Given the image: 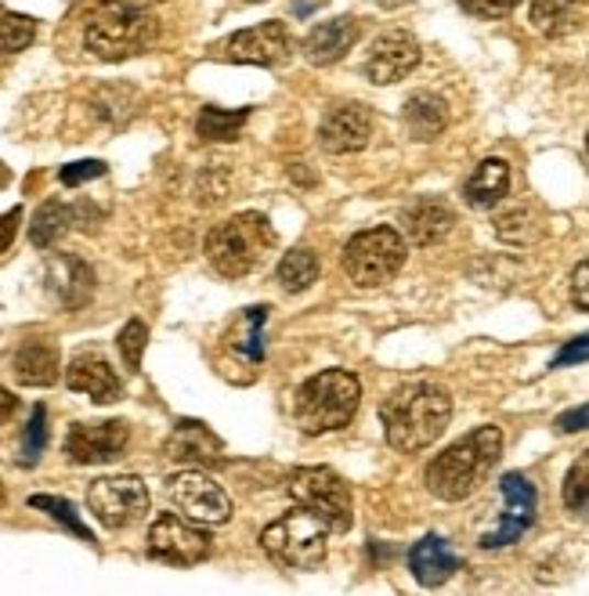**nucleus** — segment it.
I'll use <instances>...</instances> for the list:
<instances>
[{
	"label": "nucleus",
	"instance_id": "obj_1",
	"mask_svg": "<svg viewBox=\"0 0 589 596\" xmlns=\"http://www.w3.org/2000/svg\"><path fill=\"white\" fill-rule=\"evenodd\" d=\"M387 445L398 452H423L445 434L453 397L434 383H405L380 405Z\"/></svg>",
	"mask_w": 589,
	"mask_h": 596
},
{
	"label": "nucleus",
	"instance_id": "obj_2",
	"mask_svg": "<svg viewBox=\"0 0 589 596\" xmlns=\"http://www.w3.org/2000/svg\"><path fill=\"white\" fill-rule=\"evenodd\" d=\"M503 456V430L478 427L467 438H459L453 449L434 456L427 466V488L442 503H459L481 488V481L492 474V466Z\"/></svg>",
	"mask_w": 589,
	"mask_h": 596
},
{
	"label": "nucleus",
	"instance_id": "obj_3",
	"mask_svg": "<svg viewBox=\"0 0 589 596\" xmlns=\"http://www.w3.org/2000/svg\"><path fill=\"white\" fill-rule=\"evenodd\" d=\"M156 19L148 15L142 4L131 0H105L102 8L87 19L84 44L87 52L105 58V61H123L131 55H142L156 44Z\"/></svg>",
	"mask_w": 589,
	"mask_h": 596
},
{
	"label": "nucleus",
	"instance_id": "obj_4",
	"mask_svg": "<svg viewBox=\"0 0 589 596\" xmlns=\"http://www.w3.org/2000/svg\"><path fill=\"white\" fill-rule=\"evenodd\" d=\"M358 397H362V387L351 372L325 369L319 376H311L308 383H300V391L293 397L297 427L311 434V438H315V434L341 430L355 419Z\"/></svg>",
	"mask_w": 589,
	"mask_h": 596
},
{
	"label": "nucleus",
	"instance_id": "obj_5",
	"mask_svg": "<svg viewBox=\"0 0 589 596\" xmlns=\"http://www.w3.org/2000/svg\"><path fill=\"white\" fill-rule=\"evenodd\" d=\"M275 246V232L265 214H235L207 235V260L224 279L249 275Z\"/></svg>",
	"mask_w": 589,
	"mask_h": 596
},
{
	"label": "nucleus",
	"instance_id": "obj_6",
	"mask_svg": "<svg viewBox=\"0 0 589 596\" xmlns=\"http://www.w3.org/2000/svg\"><path fill=\"white\" fill-rule=\"evenodd\" d=\"M330 525L322 517H315L308 506H297L286 517L271 520L260 531V550L268 553L271 564H279L286 571H311L325 561V546H330Z\"/></svg>",
	"mask_w": 589,
	"mask_h": 596
},
{
	"label": "nucleus",
	"instance_id": "obj_7",
	"mask_svg": "<svg viewBox=\"0 0 589 596\" xmlns=\"http://www.w3.org/2000/svg\"><path fill=\"white\" fill-rule=\"evenodd\" d=\"M405 265V239L394 228H366L344 246V271L347 279L362 285V290H376V285L391 282Z\"/></svg>",
	"mask_w": 589,
	"mask_h": 596
},
{
	"label": "nucleus",
	"instance_id": "obj_8",
	"mask_svg": "<svg viewBox=\"0 0 589 596\" xmlns=\"http://www.w3.org/2000/svg\"><path fill=\"white\" fill-rule=\"evenodd\" d=\"M286 495L297 506H308L311 514L322 517L330 531L351 528V488L344 477L330 466H304L286 477Z\"/></svg>",
	"mask_w": 589,
	"mask_h": 596
},
{
	"label": "nucleus",
	"instance_id": "obj_9",
	"mask_svg": "<svg viewBox=\"0 0 589 596\" xmlns=\"http://www.w3.org/2000/svg\"><path fill=\"white\" fill-rule=\"evenodd\" d=\"M167 495L178 510L196 525H224L232 517V499L221 484L203 470H181L167 477Z\"/></svg>",
	"mask_w": 589,
	"mask_h": 596
},
{
	"label": "nucleus",
	"instance_id": "obj_10",
	"mask_svg": "<svg viewBox=\"0 0 589 596\" xmlns=\"http://www.w3.org/2000/svg\"><path fill=\"white\" fill-rule=\"evenodd\" d=\"M87 506H91V514L102 520L105 528L120 531L148 514V488L142 477H131V474L102 477L87 488Z\"/></svg>",
	"mask_w": 589,
	"mask_h": 596
},
{
	"label": "nucleus",
	"instance_id": "obj_11",
	"mask_svg": "<svg viewBox=\"0 0 589 596\" xmlns=\"http://www.w3.org/2000/svg\"><path fill=\"white\" fill-rule=\"evenodd\" d=\"M148 553L163 564L192 567L210 556V536L185 514H163L148 528Z\"/></svg>",
	"mask_w": 589,
	"mask_h": 596
},
{
	"label": "nucleus",
	"instance_id": "obj_12",
	"mask_svg": "<svg viewBox=\"0 0 589 596\" xmlns=\"http://www.w3.org/2000/svg\"><path fill=\"white\" fill-rule=\"evenodd\" d=\"M214 52L224 61H240V66H282L290 58V33L279 22H260L254 30L232 33Z\"/></svg>",
	"mask_w": 589,
	"mask_h": 596
},
{
	"label": "nucleus",
	"instance_id": "obj_13",
	"mask_svg": "<svg viewBox=\"0 0 589 596\" xmlns=\"http://www.w3.org/2000/svg\"><path fill=\"white\" fill-rule=\"evenodd\" d=\"M499 492H503V517H499V525L488 536H481L485 550H503V546L521 542V536L535 520V484L529 477L507 474L499 481Z\"/></svg>",
	"mask_w": 589,
	"mask_h": 596
},
{
	"label": "nucleus",
	"instance_id": "obj_14",
	"mask_svg": "<svg viewBox=\"0 0 589 596\" xmlns=\"http://www.w3.org/2000/svg\"><path fill=\"white\" fill-rule=\"evenodd\" d=\"M420 66V44H416V36L405 33V30H387L380 33L373 41L369 47V55H366V77L373 83H398V80H405L412 69Z\"/></svg>",
	"mask_w": 589,
	"mask_h": 596
},
{
	"label": "nucleus",
	"instance_id": "obj_15",
	"mask_svg": "<svg viewBox=\"0 0 589 596\" xmlns=\"http://www.w3.org/2000/svg\"><path fill=\"white\" fill-rule=\"evenodd\" d=\"M131 430L123 419H105V424H73L66 434V456L69 463L91 466V463H109L120 459V452L127 449Z\"/></svg>",
	"mask_w": 589,
	"mask_h": 596
},
{
	"label": "nucleus",
	"instance_id": "obj_16",
	"mask_svg": "<svg viewBox=\"0 0 589 596\" xmlns=\"http://www.w3.org/2000/svg\"><path fill=\"white\" fill-rule=\"evenodd\" d=\"M373 138V116L366 105L347 102V105H333L330 113L322 116L319 127V142L325 153L333 156H347V153H362Z\"/></svg>",
	"mask_w": 589,
	"mask_h": 596
},
{
	"label": "nucleus",
	"instance_id": "obj_17",
	"mask_svg": "<svg viewBox=\"0 0 589 596\" xmlns=\"http://www.w3.org/2000/svg\"><path fill=\"white\" fill-rule=\"evenodd\" d=\"M44 282H47V293H52L62 307H69V312L84 307L95 293V271L80 257H52Z\"/></svg>",
	"mask_w": 589,
	"mask_h": 596
},
{
	"label": "nucleus",
	"instance_id": "obj_18",
	"mask_svg": "<svg viewBox=\"0 0 589 596\" xmlns=\"http://www.w3.org/2000/svg\"><path fill=\"white\" fill-rule=\"evenodd\" d=\"M66 383H69V391L87 394L98 405L120 402V394H123V383L116 376V369H112L105 358H98V355L73 358L69 369H66Z\"/></svg>",
	"mask_w": 589,
	"mask_h": 596
},
{
	"label": "nucleus",
	"instance_id": "obj_19",
	"mask_svg": "<svg viewBox=\"0 0 589 596\" xmlns=\"http://www.w3.org/2000/svg\"><path fill=\"white\" fill-rule=\"evenodd\" d=\"M402 228L416 246H434L442 243L448 232L456 228V214L445 199H416L402 210Z\"/></svg>",
	"mask_w": 589,
	"mask_h": 596
},
{
	"label": "nucleus",
	"instance_id": "obj_20",
	"mask_svg": "<svg viewBox=\"0 0 589 596\" xmlns=\"http://www.w3.org/2000/svg\"><path fill=\"white\" fill-rule=\"evenodd\" d=\"M409 567H412V575H416L420 586L434 589V586H445V582L456 575L459 556L442 536H423L409 550Z\"/></svg>",
	"mask_w": 589,
	"mask_h": 596
},
{
	"label": "nucleus",
	"instance_id": "obj_21",
	"mask_svg": "<svg viewBox=\"0 0 589 596\" xmlns=\"http://www.w3.org/2000/svg\"><path fill=\"white\" fill-rule=\"evenodd\" d=\"M358 41V22L355 19H333V22H319L315 30L308 33L304 41V55L311 66H333L341 61Z\"/></svg>",
	"mask_w": 589,
	"mask_h": 596
},
{
	"label": "nucleus",
	"instance_id": "obj_22",
	"mask_svg": "<svg viewBox=\"0 0 589 596\" xmlns=\"http://www.w3.org/2000/svg\"><path fill=\"white\" fill-rule=\"evenodd\" d=\"M167 452L170 459H181V463L210 466L221 459V441L214 438V430H207L203 424H178V430H174L167 441Z\"/></svg>",
	"mask_w": 589,
	"mask_h": 596
},
{
	"label": "nucleus",
	"instance_id": "obj_23",
	"mask_svg": "<svg viewBox=\"0 0 589 596\" xmlns=\"http://www.w3.org/2000/svg\"><path fill=\"white\" fill-rule=\"evenodd\" d=\"M15 376L26 387H52L58 380V347L52 340H26L15 355Z\"/></svg>",
	"mask_w": 589,
	"mask_h": 596
},
{
	"label": "nucleus",
	"instance_id": "obj_24",
	"mask_svg": "<svg viewBox=\"0 0 589 596\" xmlns=\"http://www.w3.org/2000/svg\"><path fill=\"white\" fill-rule=\"evenodd\" d=\"M507 192H510V164L507 159H485V164H478V170L467 178V184H463V199H467L474 210L496 206Z\"/></svg>",
	"mask_w": 589,
	"mask_h": 596
},
{
	"label": "nucleus",
	"instance_id": "obj_25",
	"mask_svg": "<svg viewBox=\"0 0 589 596\" xmlns=\"http://www.w3.org/2000/svg\"><path fill=\"white\" fill-rule=\"evenodd\" d=\"M402 116L416 142H434L448 127V105L437 94H412Z\"/></svg>",
	"mask_w": 589,
	"mask_h": 596
},
{
	"label": "nucleus",
	"instance_id": "obj_26",
	"mask_svg": "<svg viewBox=\"0 0 589 596\" xmlns=\"http://www.w3.org/2000/svg\"><path fill=\"white\" fill-rule=\"evenodd\" d=\"M275 279H279L286 293H304L308 285H315V279H319L315 250H308V246H293V250L279 260V268H275Z\"/></svg>",
	"mask_w": 589,
	"mask_h": 596
},
{
	"label": "nucleus",
	"instance_id": "obj_27",
	"mask_svg": "<svg viewBox=\"0 0 589 596\" xmlns=\"http://www.w3.org/2000/svg\"><path fill=\"white\" fill-rule=\"evenodd\" d=\"M249 120V109H214L207 105L196 120V131L203 142H235Z\"/></svg>",
	"mask_w": 589,
	"mask_h": 596
},
{
	"label": "nucleus",
	"instance_id": "obj_28",
	"mask_svg": "<svg viewBox=\"0 0 589 596\" xmlns=\"http://www.w3.org/2000/svg\"><path fill=\"white\" fill-rule=\"evenodd\" d=\"M73 221H77V210H73V206H66V203H44L41 210H36V217H33V225H30L33 246H41V250L55 246L62 235L69 232Z\"/></svg>",
	"mask_w": 589,
	"mask_h": 596
},
{
	"label": "nucleus",
	"instance_id": "obj_29",
	"mask_svg": "<svg viewBox=\"0 0 589 596\" xmlns=\"http://www.w3.org/2000/svg\"><path fill=\"white\" fill-rule=\"evenodd\" d=\"M579 4L575 0H532V26L543 36H564L575 30Z\"/></svg>",
	"mask_w": 589,
	"mask_h": 596
},
{
	"label": "nucleus",
	"instance_id": "obj_30",
	"mask_svg": "<svg viewBox=\"0 0 589 596\" xmlns=\"http://www.w3.org/2000/svg\"><path fill=\"white\" fill-rule=\"evenodd\" d=\"M496 235H499L503 243L524 246V243H532L535 235H538V217L532 214V206L503 210V214L496 217Z\"/></svg>",
	"mask_w": 589,
	"mask_h": 596
},
{
	"label": "nucleus",
	"instance_id": "obj_31",
	"mask_svg": "<svg viewBox=\"0 0 589 596\" xmlns=\"http://www.w3.org/2000/svg\"><path fill=\"white\" fill-rule=\"evenodd\" d=\"M36 41V22L30 15H0V55H19Z\"/></svg>",
	"mask_w": 589,
	"mask_h": 596
},
{
	"label": "nucleus",
	"instance_id": "obj_32",
	"mask_svg": "<svg viewBox=\"0 0 589 596\" xmlns=\"http://www.w3.org/2000/svg\"><path fill=\"white\" fill-rule=\"evenodd\" d=\"M30 506H33V510L52 514L58 525H66L73 536H80L84 542H95V536L84 528V520L77 517V506H73L69 499H58V495H30Z\"/></svg>",
	"mask_w": 589,
	"mask_h": 596
},
{
	"label": "nucleus",
	"instance_id": "obj_33",
	"mask_svg": "<svg viewBox=\"0 0 589 596\" xmlns=\"http://www.w3.org/2000/svg\"><path fill=\"white\" fill-rule=\"evenodd\" d=\"M47 449V408L36 405L30 424H26V434H22V449H19V463L22 466H33L36 459L44 456Z\"/></svg>",
	"mask_w": 589,
	"mask_h": 596
},
{
	"label": "nucleus",
	"instance_id": "obj_34",
	"mask_svg": "<svg viewBox=\"0 0 589 596\" xmlns=\"http://www.w3.org/2000/svg\"><path fill=\"white\" fill-rule=\"evenodd\" d=\"M564 506L568 510H586L589 506V452L575 459V466L564 477Z\"/></svg>",
	"mask_w": 589,
	"mask_h": 596
},
{
	"label": "nucleus",
	"instance_id": "obj_35",
	"mask_svg": "<svg viewBox=\"0 0 589 596\" xmlns=\"http://www.w3.org/2000/svg\"><path fill=\"white\" fill-rule=\"evenodd\" d=\"M120 355H123V362H127L131 369H142V355H145V344H148V329H145V322L142 318H131L127 326L120 329Z\"/></svg>",
	"mask_w": 589,
	"mask_h": 596
},
{
	"label": "nucleus",
	"instance_id": "obj_36",
	"mask_svg": "<svg viewBox=\"0 0 589 596\" xmlns=\"http://www.w3.org/2000/svg\"><path fill=\"white\" fill-rule=\"evenodd\" d=\"M265 318H268V307H249L246 312V337H243V355L249 358V362H260L265 358V344H260V326H265Z\"/></svg>",
	"mask_w": 589,
	"mask_h": 596
},
{
	"label": "nucleus",
	"instance_id": "obj_37",
	"mask_svg": "<svg viewBox=\"0 0 589 596\" xmlns=\"http://www.w3.org/2000/svg\"><path fill=\"white\" fill-rule=\"evenodd\" d=\"M456 4L467 11V15H478V19H507L521 0H456Z\"/></svg>",
	"mask_w": 589,
	"mask_h": 596
},
{
	"label": "nucleus",
	"instance_id": "obj_38",
	"mask_svg": "<svg viewBox=\"0 0 589 596\" xmlns=\"http://www.w3.org/2000/svg\"><path fill=\"white\" fill-rule=\"evenodd\" d=\"M62 184H84V181H95V178H105V164L102 159H80V164H69L58 170Z\"/></svg>",
	"mask_w": 589,
	"mask_h": 596
},
{
	"label": "nucleus",
	"instance_id": "obj_39",
	"mask_svg": "<svg viewBox=\"0 0 589 596\" xmlns=\"http://www.w3.org/2000/svg\"><path fill=\"white\" fill-rule=\"evenodd\" d=\"M575 362H589V333L579 340H571L568 347H560V355L554 358V369H564V366H575Z\"/></svg>",
	"mask_w": 589,
	"mask_h": 596
},
{
	"label": "nucleus",
	"instance_id": "obj_40",
	"mask_svg": "<svg viewBox=\"0 0 589 596\" xmlns=\"http://www.w3.org/2000/svg\"><path fill=\"white\" fill-rule=\"evenodd\" d=\"M571 301L589 312V260H582L579 268L571 271Z\"/></svg>",
	"mask_w": 589,
	"mask_h": 596
},
{
	"label": "nucleus",
	"instance_id": "obj_41",
	"mask_svg": "<svg viewBox=\"0 0 589 596\" xmlns=\"http://www.w3.org/2000/svg\"><path fill=\"white\" fill-rule=\"evenodd\" d=\"M19 221H22V210H8V214H0V254L8 250L11 243H15V235H19Z\"/></svg>",
	"mask_w": 589,
	"mask_h": 596
},
{
	"label": "nucleus",
	"instance_id": "obj_42",
	"mask_svg": "<svg viewBox=\"0 0 589 596\" xmlns=\"http://www.w3.org/2000/svg\"><path fill=\"white\" fill-rule=\"evenodd\" d=\"M586 427H589V405L571 408V413H564V416L557 419V430H560V434H575V430H586Z\"/></svg>",
	"mask_w": 589,
	"mask_h": 596
},
{
	"label": "nucleus",
	"instance_id": "obj_43",
	"mask_svg": "<svg viewBox=\"0 0 589 596\" xmlns=\"http://www.w3.org/2000/svg\"><path fill=\"white\" fill-rule=\"evenodd\" d=\"M15 408H19V397L11 394L8 387H0V424H8V419H11V413H15Z\"/></svg>",
	"mask_w": 589,
	"mask_h": 596
},
{
	"label": "nucleus",
	"instance_id": "obj_44",
	"mask_svg": "<svg viewBox=\"0 0 589 596\" xmlns=\"http://www.w3.org/2000/svg\"><path fill=\"white\" fill-rule=\"evenodd\" d=\"M131 4H142V8H153V4H163V0H131Z\"/></svg>",
	"mask_w": 589,
	"mask_h": 596
},
{
	"label": "nucleus",
	"instance_id": "obj_45",
	"mask_svg": "<svg viewBox=\"0 0 589 596\" xmlns=\"http://www.w3.org/2000/svg\"><path fill=\"white\" fill-rule=\"evenodd\" d=\"M586 159H589V134H586Z\"/></svg>",
	"mask_w": 589,
	"mask_h": 596
},
{
	"label": "nucleus",
	"instance_id": "obj_46",
	"mask_svg": "<svg viewBox=\"0 0 589 596\" xmlns=\"http://www.w3.org/2000/svg\"><path fill=\"white\" fill-rule=\"evenodd\" d=\"M0 503H4V484H0Z\"/></svg>",
	"mask_w": 589,
	"mask_h": 596
},
{
	"label": "nucleus",
	"instance_id": "obj_47",
	"mask_svg": "<svg viewBox=\"0 0 589 596\" xmlns=\"http://www.w3.org/2000/svg\"><path fill=\"white\" fill-rule=\"evenodd\" d=\"M254 4H260V0H254Z\"/></svg>",
	"mask_w": 589,
	"mask_h": 596
}]
</instances>
